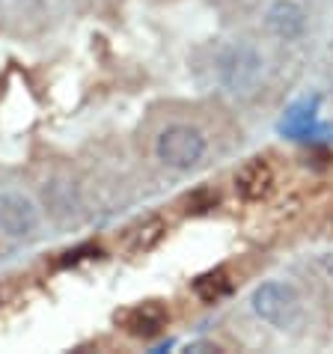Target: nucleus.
<instances>
[{
    "instance_id": "20e7f679",
    "label": "nucleus",
    "mask_w": 333,
    "mask_h": 354,
    "mask_svg": "<svg viewBox=\"0 0 333 354\" xmlns=\"http://www.w3.org/2000/svg\"><path fill=\"white\" fill-rule=\"evenodd\" d=\"M39 230L36 205L21 194L0 191V232L6 239H27Z\"/></svg>"
},
{
    "instance_id": "f03ea898",
    "label": "nucleus",
    "mask_w": 333,
    "mask_h": 354,
    "mask_svg": "<svg viewBox=\"0 0 333 354\" xmlns=\"http://www.w3.org/2000/svg\"><path fill=\"white\" fill-rule=\"evenodd\" d=\"M155 152L173 170H191L205 158V137L191 125H170L161 131Z\"/></svg>"
},
{
    "instance_id": "9b49d317",
    "label": "nucleus",
    "mask_w": 333,
    "mask_h": 354,
    "mask_svg": "<svg viewBox=\"0 0 333 354\" xmlns=\"http://www.w3.org/2000/svg\"><path fill=\"white\" fill-rule=\"evenodd\" d=\"M327 271H330V277H333V259L327 262Z\"/></svg>"
},
{
    "instance_id": "9d476101",
    "label": "nucleus",
    "mask_w": 333,
    "mask_h": 354,
    "mask_svg": "<svg viewBox=\"0 0 333 354\" xmlns=\"http://www.w3.org/2000/svg\"><path fill=\"white\" fill-rule=\"evenodd\" d=\"M86 257H99V248H93V244H86V248H77V250H68L66 257L60 259V265H75V262H81Z\"/></svg>"
},
{
    "instance_id": "6e6552de",
    "label": "nucleus",
    "mask_w": 333,
    "mask_h": 354,
    "mask_svg": "<svg viewBox=\"0 0 333 354\" xmlns=\"http://www.w3.org/2000/svg\"><path fill=\"white\" fill-rule=\"evenodd\" d=\"M232 289V283H229V274L218 268V271H209V274H202V277L193 280V292H197V298H202L205 304H214L218 298H223Z\"/></svg>"
},
{
    "instance_id": "39448f33",
    "label": "nucleus",
    "mask_w": 333,
    "mask_h": 354,
    "mask_svg": "<svg viewBox=\"0 0 333 354\" xmlns=\"http://www.w3.org/2000/svg\"><path fill=\"white\" fill-rule=\"evenodd\" d=\"M265 21H268V30L277 39H283V42H295V39L307 33V12L295 0H277L268 9Z\"/></svg>"
},
{
    "instance_id": "423d86ee",
    "label": "nucleus",
    "mask_w": 333,
    "mask_h": 354,
    "mask_svg": "<svg viewBox=\"0 0 333 354\" xmlns=\"http://www.w3.org/2000/svg\"><path fill=\"white\" fill-rule=\"evenodd\" d=\"M166 324V310L164 304L158 301H146L140 307H131L122 313V328L131 333V337H140V339H152L158 337Z\"/></svg>"
},
{
    "instance_id": "1a4fd4ad",
    "label": "nucleus",
    "mask_w": 333,
    "mask_h": 354,
    "mask_svg": "<svg viewBox=\"0 0 333 354\" xmlns=\"http://www.w3.org/2000/svg\"><path fill=\"white\" fill-rule=\"evenodd\" d=\"M164 232H166V226H164L158 218L140 223L137 230L129 232V250H131V253H146V250H152L155 244L164 239Z\"/></svg>"
},
{
    "instance_id": "f257e3e1",
    "label": "nucleus",
    "mask_w": 333,
    "mask_h": 354,
    "mask_svg": "<svg viewBox=\"0 0 333 354\" xmlns=\"http://www.w3.org/2000/svg\"><path fill=\"white\" fill-rule=\"evenodd\" d=\"M253 313L268 322L271 328H292L298 319H301V298L298 292L289 286V283H280V280H271V283H262V286L253 292Z\"/></svg>"
},
{
    "instance_id": "7ed1b4c3",
    "label": "nucleus",
    "mask_w": 333,
    "mask_h": 354,
    "mask_svg": "<svg viewBox=\"0 0 333 354\" xmlns=\"http://www.w3.org/2000/svg\"><path fill=\"white\" fill-rule=\"evenodd\" d=\"M262 68H265V63H262V57L250 45H235L220 60V81L229 93L244 95L259 86Z\"/></svg>"
},
{
    "instance_id": "0eeeda50",
    "label": "nucleus",
    "mask_w": 333,
    "mask_h": 354,
    "mask_svg": "<svg viewBox=\"0 0 333 354\" xmlns=\"http://www.w3.org/2000/svg\"><path fill=\"white\" fill-rule=\"evenodd\" d=\"M274 188V170L268 167V161L262 158H253L235 173V191H238L247 203H256V200H265Z\"/></svg>"
}]
</instances>
